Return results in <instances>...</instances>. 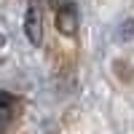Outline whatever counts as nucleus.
Instances as JSON below:
<instances>
[{
    "instance_id": "nucleus-1",
    "label": "nucleus",
    "mask_w": 134,
    "mask_h": 134,
    "mask_svg": "<svg viewBox=\"0 0 134 134\" xmlns=\"http://www.w3.org/2000/svg\"><path fill=\"white\" fill-rule=\"evenodd\" d=\"M24 35L32 46H40L43 43V11H40V3L32 0L27 5V14H24Z\"/></svg>"
},
{
    "instance_id": "nucleus-2",
    "label": "nucleus",
    "mask_w": 134,
    "mask_h": 134,
    "mask_svg": "<svg viewBox=\"0 0 134 134\" xmlns=\"http://www.w3.org/2000/svg\"><path fill=\"white\" fill-rule=\"evenodd\" d=\"M78 24H81V19H78L75 3H70V0L59 3V5H57V30L62 32V35H75V32H78Z\"/></svg>"
},
{
    "instance_id": "nucleus-3",
    "label": "nucleus",
    "mask_w": 134,
    "mask_h": 134,
    "mask_svg": "<svg viewBox=\"0 0 134 134\" xmlns=\"http://www.w3.org/2000/svg\"><path fill=\"white\" fill-rule=\"evenodd\" d=\"M16 115V97L8 91H0V129L8 126Z\"/></svg>"
},
{
    "instance_id": "nucleus-4",
    "label": "nucleus",
    "mask_w": 134,
    "mask_h": 134,
    "mask_svg": "<svg viewBox=\"0 0 134 134\" xmlns=\"http://www.w3.org/2000/svg\"><path fill=\"white\" fill-rule=\"evenodd\" d=\"M3 46H5V38H3V35H0V48H3Z\"/></svg>"
}]
</instances>
